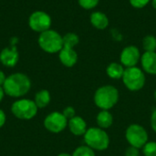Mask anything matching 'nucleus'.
Instances as JSON below:
<instances>
[{
  "label": "nucleus",
  "mask_w": 156,
  "mask_h": 156,
  "mask_svg": "<svg viewBox=\"0 0 156 156\" xmlns=\"http://www.w3.org/2000/svg\"><path fill=\"white\" fill-rule=\"evenodd\" d=\"M2 87L6 95L18 98L26 95L29 91L31 81L29 78L23 73H14L6 77Z\"/></svg>",
  "instance_id": "obj_1"
},
{
  "label": "nucleus",
  "mask_w": 156,
  "mask_h": 156,
  "mask_svg": "<svg viewBox=\"0 0 156 156\" xmlns=\"http://www.w3.org/2000/svg\"><path fill=\"white\" fill-rule=\"evenodd\" d=\"M119 101L118 90L111 85L99 88L94 94V102L101 110L109 111L113 108Z\"/></svg>",
  "instance_id": "obj_2"
},
{
  "label": "nucleus",
  "mask_w": 156,
  "mask_h": 156,
  "mask_svg": "<svg viewBox=\"0 0 156 156\" xmlns=\"http://www.w3.org/2000/svg\"><path fill=\"white\" fill-rule=\"evenodd\" d=\"M84 141L87 146L97 151H104L110 144V138L107 133L103 129L96 127L87 130L84 134Z\"/></svg>",
  "instance_id": "obj_3"
},
{
  "label": "nucleus",
  "mask_w": 156,
  "mask_h": 156,
  "mask_svg": "<svg viewBox=\"0 0 156 156\" xmlns=\"http://www.w3.org/2000/svg\"><path fill=\"white\" fill-rule=\"evenodd\" d=\"M38 45L47 53H58L63 48L62 37L55 30L48 29L40 33L38 37Z\"/></svg>",
  "instance_id": "obj_4"
},
{
  "label": "nucleus",
  "mask_w": 156,
  "mask_h": 156,
  "mask_svg": "<svg viewBox=\"0 0 156 156\" xmlns=\"http://www.w3.org/2000/svg\"><path fill=\"white\" fill-rule=\"evenodd\" d=\"M37 106L34 101L28 99H20L16 101L11 106V112L17 119L31 120L37 113Z\"/></svg>",
  "instance_id": "obj_5"
},
{
  "label": "nucleus",
  "mask_w": 156,
  "mask_h": 156,
  "mask_svg": "<svg viewBox=\"0 0 156 156\" xmlns=\"http://www.w3.org/2000/svg\"><path fill=\"white\" fill-rule=\"evenodd\" d=\"M125 87L132 91H138L145 84V76L143 70L137 67L126 68L122 76Z\"/></svg>",
  "instance_id": "obj_6"
},
{
  "label": "nucleus",
  "mask_w": 156,
  "mask_h": 156,
  "mask_svg": "<svg viewBox=\"0 0 156 156\" xmlns=\"http://www.w3.org/2000/svg\"><path fill=\"white\" fill-rule=\"evenodd\" d=\"M125 137L131 146L138 149L144 147L148 142V133L146 130L139 124L130 125L126 130Z\"/></svg>",
  "instance_id": "obj_7"
},
{
  "label": "nucleus",
  "mask_w": 156,
  "mask_h": 156,
  "mask_svg": "<svg viewBox=\"0 0 156 156\" xmlns=\"http://www.w3.org/2000/svg\"><path fill=\"white\" fill-rule=\"evenodd\" d=\"M28 25L32 30L42 33L50 29L51 17L44 11H35L28 18Z\"/></svg>",
  "instance_id": "obj_8"
},
{
  "label": "nucleus",
  "mask_w": 156,
  "mask_h": 156,
  "mask_svg": "<svg viewBox=\"0 0 156 156\" xmlns=\"http://www.w3.org/2000/svg\"><path fill=\"white\" fill-rule=\"evenodd\" d=\"M68 125V120L63 113L58 112H53L48 114L44 120L45 128L50 133H58L62 132Z\"/></svg>",
  "instance_id": "obj_9"
},
{
  "label": "nucleus",
  "mask_w": 156,
  "mask_h": 156,
  "mask_svg": "<svg viewBox=\"0 0 156 156\" xmlns=\"http://www.w3.org/2000/svg\"><path fill=\"white\" fill-rule=\"evenodd\" d=\"M141 58L140 50L134 46H129L123 48L121 54V62L126 68L135 67Z\"/></svg>",
  "instance_id": "obj_10"
},
{
  "label": "nucleus",
  "mask_w": 156,
  "mask_h": 156,
  "mask_svg": "<svg viewBox=\"0 0 156 156\" xmlns=\"http://www.w3.org/2000/svg\"><path fill=\"white\" fill-rule=\"evenodd\" d=\"M19 59V54L16 46H10L5 48L0 52V61L1 63L8 68L15 67Z\"/></svg>",
  "instance_id": "obj_11"
},
{
  "label": "nucleus",
  "mask_w": 156,
  "mask_h": 156,
  "mask_svg": "<svg viewBox=\"0 0 156 156\" xmlns=\"http://www.w3.org/2000/svg\"><path fill=\"white\" fill-rule=\"evenodd\" d=\"M58 58L60 62L66 67H73L78 61V54L71 48L63 47L58 52Z\"/></svg>",
  "instance_id": "obj_12"
},
{
  "label": "nucleus",
  "mask_w": 156,
  "mask_h": 156,
  "mask_svg": "<svg viewBox=\"0 0 156 156\" xmlns=\"http://www.w3.org/2000/svg\"><path fill=\"white\" fill-rule=\"evenodd\" d=\"M68 125H69V131L76 136L84 135L88 130L86 122L80 116H75L72 119L69 120Z\"/></svg>",
  "instance_id": "obj_13"
},
{
  "label": "nucleus",
  "mask_w": 156,
  "mask_h": 156,
  "mask_svg": "<svg viewBox=\"0 0 156 156\" xmlns=\"http://www.w3.org/2000/svg\"><path fill=\"white\" fill-rule=\"evenodd\" d=\"M141 60L143 69L145 72L156 75V52H144Z\"/></svg>",
  "instance_id": "obj_14"
},
{
  "label": "nucleus",
  "mask_w": 156,
  "mask_h": 156,
  "mask_svg": "<svg viewBox=\"0 0 156 156\" xmlns=\"http://www.w3.org/2000/svg\"><path fill=\"white\" fill-rule=\"evenodd\" d=\"M96 122L97 124L99 126V128L101 129H108L112 126V122H113V117L112 114L106 110H101V112H99V114L97 115L96 118Z\"/></svg>",
  "instance_id": "obj_15"
},
{
  "label": "nucleus",
  "mask_w": 156,
  "mask_h": 156,
  "mask_svg": "<svg viewBox=\"0 0 156 156\" xmlns=\"http://www.w3.org/2000/svg\"><path fill=\"white\" fill-rule=\"evenodd\" d=\"M90 23L98 29H104L109 25V19L107 16L102 12H94L90 16Z\"/></svg>",
  "instance_id": "obj_16"
},
{
  "label": "nucleus",
  "mask_w": 156,
  "mask_h": 156,
  "mask_svg": "<svg viewBox=\"0 0 156 156\" xmlns=\"http://www.w3.org/2000/svg\"><path fill=\"white\" fill-rule=\"evenodd\" d=\"M124 70L125 69H123L122 65H121L119 63H116V62H112V63H111L107 67L106 72H107L108 76L111 79L119 80V79H122V78L123 73H124Z\"/></svg>",
  "instance_id": "obj_17"
},
{
  "label": "nucleus",
  "mask_w": 156,
  "mask_h": 156,
  "mask_svg": "<svg viewBox=\"0 0 156 156\" xmlns=\"http://www.w3.org/2000/svg\"><path fill=\"white\" fill-rule=\"evenodd\" d=\"M34 101L37 108H45L50 102V93L47 90H41L36 93Z\"/></svg>",
  "instance_id": "obj_18"
},
{
  "label": "nucleus",
  "mask_w": 156,
  "mask_h": 156,
  "mask_svg": "<svg viewBox=\"0 0 156 156\" xmlns=\"http://www.w3.org/2000/svg\"><path fill=\"white\" fill-rule=\"evenodd\" d=\"M62 39H63V47L71 48H73L76 45H78L80 41L78 35H76L75 33H67L65 36L62 37Z\"/></svg>",
  "instance_id": "obj_19"
},
{
  "label": "nucleus",
  "mask_w": 156,
  "mask_h": 156,
  "mask_svg": "<svg viewBox=\"0 0 156 156\" xmlns=\"http://www.w3.org/2000/svg\"><path fill=\"white\" fill-rule=\"evenodd\" d=\"M143 47L145 52H155L156 37L153 35L146 36L143 40Z\"/></svg>",
  "instance_id": "obj_20"
},
{
  "label": "nucleus",
  "mask_w": 156,
  "mask_h": 156,
  "mask_svg": "<svg viewBox=\"0 0 156 156\" xmlns=\"http://www.w3.org/2000/svg\"><path fill=\"white\" fill-rule=\"evenodd\" d=\"M72 156H95V154H94V151L90 148L89 146H80L78 147Z\"/></svg>",
  "instance_id": "obj_21"
},
{
  "label": "nucleus",
  "mask_w": 156,
  "mask_h": 156,
  "mask_svg": "<svg viewBox=\"0 0 156 156\" xmlns=\"http://www.w3.org/2000/svg\"><path fill=\"white\" fill-rule=\"evenodd\" d=\"M143 148L144 154L145 156H156L155 142H147Z\"/></svg>",
  "instance_id": "obj_22"
},
{
  "label": "nucleus",
  "mask_w": 156,
  "mask_h": 156,
  "mask_svg": "<svg viewBox=\"0 0 156 156\" xmlns=\"http://www.w3.org/2000/svg\"><path fill=\"white\" fill-rule=\"evenodd\" d=\"M99 3V0H79V4L85 9H92Z\"/></svg>",
  "instance_id": "obj_23"
},
{
  "label": "nucleus",
  "mask_w": 156,
  "mask_h": 156,
  "mask_svg": "<svg viewBox=\"0 0 156 156\" xmlns=\"http://www.w3.org/2000/svg\"><path fill=\"white\" fill-rule=\"evenodd\" d=\"M62 113H63V115L66 117V119L68 121L70 120V119H72L73 117H75V110H74L73 107H70V106L65 108Z\"/></svg>",
  "instance_id": "obj_24"
},
{
  "label": "nucleus",
  "mask_w": 156,
  "mask_h": 156,
  "mask_svg": "<svg viewBox=\"0 0 156 156\" xmlns=\"http://www.w3.org/2000/svg\"><path fill=\"white\" fill-rule=\"evenodd\" d=\"M150 0H130V3L133 6L136 8H142L144 7Z\"/></svg>",
  "instance_id": "obj_25"
},
{
  "label": "nucleus",
  "mask_w": 156,
  "mask_h": 156,
  "mask_svg": "<svg viewBox=\"0 0 156 156\" xmlns=\"http://www.w3.org/2000/svg\"><path fill=\"white\" fill-rule=\"evenodd\" d=\"M139 149L133 146H130L125 152V156H139Z\"/></svg>",
  "instance_id": "obj_26"
},
{
  "label": "nucleus",
  "mask_w": 156,
  "mask_h": 156,
  "mask_svg": "<svg viewBox=\"0 0 156 156\" xmlns=\"http://www.w3.org/2000/svg\"><path fill=\"white\" fill-rule=\"evenodd\" d=\"M151 125H152L153 130L156 133V110L154 111V112L152 114V117H151Z\"/></svg>",
  "instance_id": "obj_27"
},
{
  "label": "nucleus",
  "mask_w": 156,
  "mask_h": 156,
  "mask_svg": "<svg viewBox=\"0 0 156 156\" xmlns=\"http://www.w3.org/2000/svg\"><path fill=\"white\" fill-rule=\"evenodd\" d=\"M5 121H6L5 114V112L2 110H0V128H2L5 125Z\"/></svg>",
  "instance_id": "obj_28"
},
{
  "label": "nucleus",
  "mask_w": 156,
  "mask_h": 156,
  "mask_svg": "<svg viewBox=\"0 0 156 156\" xmlns=\"http://www.w3.org/2000/svg\"><path fill=\"white\" fill-rule=\"evenodd\" d=\"M5 79H6V77H5V73H4L2 70H0V86H3V84H4Z\"/></svg>",
  "instance_id": "obj_29"
},
{
  "label": "nucleus",
  "mask_w": 156,
  "mask_h": 156,
  "mask_svg": "<svg viewBox=\"0 0 156 156\" xmlns=\"http://www.w3.org/2000/svg\"><path fill=\"white\" fill-rule=\"evenodd\" d=\"M5 91H4V89H3V87L2 86H0V101L3 100V98H4V95H5Z\"/></svg>",
  "instance_id": "obj_30"
},
{
  "label": "nucleus",
  "mask_w": 156,
  "mask_h": 156,
  "mask_svg": "<svg viewBox=\"0 0 156 156\" xmlns=\"http://www.w3.org/2000/svg\"><path fill=\"white\" fill-rule=\"evenodd\" d=\"M58 156H72V155H70V154H66V153H63V154H59Z\"/></svg>",
  "instance_id": "obj_31"
},
{
  "label": "nucleus",
  "mask_w": 156,
  "mask_h": 156,
  "mask_svg": "<svg viewBox=\"0 0 156 156\" xmlns=\"http://www.w3.org/2000/svg\"><path fill=\"white\" fill-rule=\"evenodd\" d=\"M152 5H153L154 8V9H156V0H153V2H152Z\"/></svg>",
  "instance_id": "obj_32"
},
{
  "label": "nucleus",
  "mask_w": 156,
  "mask_h": 156,
  "mask_svg": "<svg viewBox=\"0 0 156 156\" xmlns=\"http://www.w3.org/2000/svg\"><path fill=\"white\" fill-rule=\"evenodd\" d=\"M154 99H155V101H156V90H155V91H154Z\"/></svg>",
  "instance_id": "obj_33"
}]
</instances>
